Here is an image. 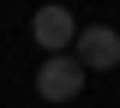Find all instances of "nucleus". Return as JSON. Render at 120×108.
Segmentation results:
<instances>
[{"label": "nucleus", "instance_id": "obj_1", "mask_svg": "<svg viewBox=\"0 0 120 108\" xmlns=\"http://www.w3.org/2000/svg\"><path fill=\"white\" fill-rule=\"evenodd\" d=\"M72 60L84 66V72H114L120 66V30H108V24H78Z\"/></svg>", "mask_w": 120, "mask_h": 108}, {"label": "nucleus", "instance_id": "obj_2", "mask_svg": "<svg viewBox=\"0 0 120 108\" xmlns=\"http://www.w3.org/2000/svg\"><path fill=\"white\" fill-rule=\"evenodd\" d=\"M84 66L72 60V54H48L42 60V72H36V96H42V102H72L78 90H84Z\"/></svg>", "mask_w": 120, "mask_h": 108}, {"label": "nucleus", "instance_id": "obj_3", "mask_svg": "<svg viewBox=\"0 0 120 108\" xmlns=\"http://www.w3.org/2000/svg\"><path fill=\"white\" fill-rule=\"evenodd\" d=\"M30 36H36L48 54H66V48L78 42V18L66 12V6H42V12L30 18Z\"/></svg>", "mask_w": 120, "mask_h": 108}]
</instances>
